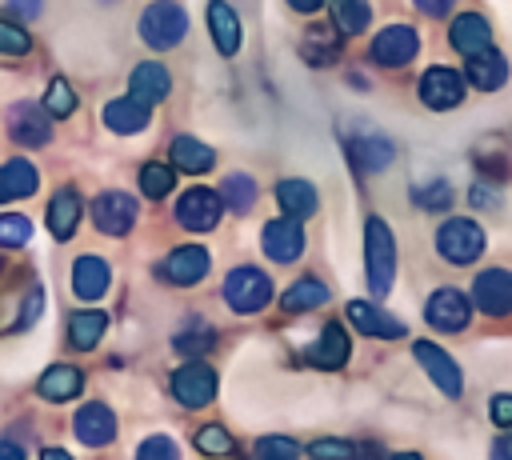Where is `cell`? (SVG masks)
I'll use <instances>...</instances> for the list:
<instances>
[{
    "label": "cell",
    "mask_w": 512,
    "mask_h": 460,
    "mask_svg": "<svg viewBox=\"0 0 512 460\" xmlns=\"http://www.w3.org/2000/svg\"><path fill=\"white\" fill-rule=\"evenodd\" d=\"M364 264H368V288L376 296H388V288L396 280V240L380 216H372L364 224Z\"/></svg>",
    "instance_id": "obj_1"
},
{
    "label": "cell",
    "mask_w": 512,
    "mask_h": 460,
    "mask_svg": "<svg viewBox=\"0 0 512 460\" xmlns=\"http://www.w3.org/2000/svg\"><path fill=\"white\" fill-rule=\"evenodd\" d=\"M12 8H24V16H36L40 0H12Z\"/></svg>",
    "instance_id": "obj_49"
},
{
    "label": "cell",
    "mask_w": 512,
    "mask_h": 460,
    "mask_svg": "<svg viewBox=\"0 0 512 460\" xmlns=\"http://www.w3.org/2000/svg\"><path fill=\"white\" fill-rule=\"evenodd\" d=\"M0 200H4V188H0Z\"/></svg>",
    "instance_id": "obj_51"
},
{
    "label": "cell",
    "mask_w": 512,
    "mask_h": 460,
    "mask_svg": "<svg viewBox=\"0 0 512 460\" xmlns=\"http://www.w3.org/2000/svg\"><path fill=\"white\" fill-rule=\"evenodd\" d=\"M472 304L484 316H508L512 312V272L508 268H484L472 284Z\"/></svg>",
    "instance_id": "obj_8"
},
{
    "label": "cell",
    "mask_w": 512,
    "mask_h": 460,
    "mask_svg": "<svg viewBox=\"0 0 512 460\" xmlns=\"http://www.w3.org/2000/svg\"><path fill=\"white\" fill-rule=\"evenodd\" d=\"M288 312H308V308H320V304H328V288L320 284V280H312V276H304V280H296L288 292H284V300H280Z\"/></svg>",
    "instance_id": "obj_32"
},
{
    "label": "cell",
    "mask_w": 512,
    "mask_h": 460,
    "mask_svg": "<svg viewBox=\"0 0 512 460\" xmlns=\"http://www.w3.org/2000/svg\"><path fill=\"white\" fill-rule=\"evenodd\" d=\"M0 188H4V196H32L40 188V176L28 160H8L0 168Z\"/></svg>",
    "instance_id": "obj_31"
},
{
    "label": "cell",
    "mask_w": 512,
    "mask_h": 460,
    "mask_svg": "<svg viewBox=\"0 0 512 460\" xmlns=\"http://www.w3.org/2000/svg\"><path fill=\"white\" fill-rule=\"evenodd\" d=\"M220 200H224L232 212H248V208L256 204V180H252V176H244V172H232V176H224Z\"/></svg>",
    "instance_id": "obj_33"
},
{
    "label": "cell",
    "mask_w": 512,
    "mask_h": 460,
    "mask_svg": "<svg viewBox=\"0 0 512 460\" xmlns=\"http://www.w3.org/2000/svg\"><path fill=\"white\" fill-rule=\"evenodd\" d=\"M288 4H292L296 12H316V8L324 4V0H288Z\"/></svg>",
    "instance_id": "obj_48"
},
{
    "label": "cell",
    "mask_w": 512,
    "mask_h": 460,
    "mask_svg": "<svg viewBox=\"0 0 512 460\" xmlns=\"http://www.w3.org/2000/svg\"><path fill=\"white\" fill-rule=\"evenodd\" d=\"M416 360L424 364V372L432 376V384L448 396V400H456L460 392H464V376H460V368H456V360L440 348V344H432V340H416Z\"/></svg>",
    "instance_id": "obj_10"
},
{
    "label": "cell",
    "mask_w": 512,
    "mask_h": 460,
    "mask_svg": "<svg viewBox=\"0 0 512 460\" xmlns=\"http://www.w3.org/2000/svg\"><path fill=\"white\" fill-rule=\"evenodd\" d=\"M8 136H12L16 144H28V148L48 144V136H52L48 108H36V104H16V108L8 112Z\"/></svg>",
    "instance_id": "obj_15"
},
{
    "label": "cell",
    "mask_w": 512,
    "mask_h": 460,
    "mask_svg": "<svg viewBox=\"0 0 512 460\" xmlns=\"http://www.w3.org/2000/svg\"><path fill=\"white\" fill-rule=\"evenodd\" d=\"M416 52H420V36H416V28H408V24H388V28L376 32V40H372V60L384 64V68H404Z\"/></svg>",
    "instance_id": "obj_9"
},
{
    "label": "cell",
    "mask_w": 512,
    "mask_h": 460,
    "mask_svg": "<svg viewBox=\"0 0 512 460\" xmlns=\"http://www.w3.org/2000/svg\"><path fill=\"white\" fill-rule=\"evenodd\" d=\"M412 196H416L420 208H448V204H452V188H448L444 180H436V184H428V188H416Z\"/></svg>",
    "instance_id": "obj_41"
},
{
    "label": "cell",
    "mask_w": 512,
    "mask_h": 460,
    "mask_svg": "<svg viewBox=\"0 0 512 460\" xmlns=\"http://www.w3.org/2000/svg\"><path fill=\"white\" fill-rule=\"evenodd\" d=\"M72 428H76L80 444H88V448H104V444L116 436V416H112V408H108V404L92 400V404H84V408L76 412Z\"/></svg>",
    "instance_id": "obj_16"
},
{
    "label": "cell",
    "mask_w": 512,
    "mask_h": 460,
    "mask_svg": "<svg viewBox=\"0 0 512 460\" xmlns=\"http://www.w3.org/2000/svg\"><path fill=\"white\" fill-rule=\"evenodd\" d=\"M172 184H176V172H172L168 164H144V172H140V188H144V196L160 200V196L172 192Z\"/></svg>",
    "instance_id": "obj_36"
},
{
    "label": "cell",
    "mask_w": 512,
    "mask_h": 460,
    "mask_svg": "<svg viewBox=\"0 0 512 460\" xmlns=\"http://www.w3.org/2000/svg\"><path fill=\"white\" fill-rule=\"evenodd\" d=\"M308 360H312L316 368H340V364L348 360V332H344L340 324H328V328L320 332V340L312 344Z\"/></svg>",
    "instance_id": "obj_29"
},
{
    "label": "cell",
    "mask_w": 512,
    "mask_h": 460,
    "mask_svg": "<svg viewBox=\"0 0 512 460\" xmlns=\"http://www.w3.org/2000/svg\"><path fill=\"white\" fill-rule=\"evenodd\" d=\"M76 224H80V196L72 188H60L48 204V228L56 240H68L76 232Z\"/></svg>",
    "instance_id": "obj_25"
},
{
    "label": "cell",
    "mask_w": 512,
    "mask_h": 460,
    "mask_svg": "<svg viewBox=\"0 0 512 460\" xmlns=\"http://www.w3.org/2000/svg\"><path fill=\"white\" fill-rule=\"evenodd\" d=\"M196 448L208 452V456H224V452H232V436H228L220 424H204V428L196 432Z\"/></svg>",
    "instance_id": "obj_38"
},
{
    "label": "cell",
    "mask_w": 512,
    "mask_h": 460,
    "mask_svg": "<svg viewBox=\"0 0 512 460\" xmlns=\"http://www.w3.org/2000/svg\"><path fill=\"white\" fill-rule=\"evenodd\" d=\"M348 320H352L356 332L376 336V340H396V336H404V324H400L396 316L380 312V308L368 304V300H348Z\"/></svg>",
    "instance_id": "obj_17"
},
{
    "label": "cell",
    "mask_w": 512,
    "mask_h": 460,
    "mask_svg": "<svg viewBox=\"0 0 512 460\" xmlns=\"http://www.w3.org/2000/svg\"><path fill=\"white\" fill-rule=\"evenodd\" d=\"M224 300L232 312H260L272 300V280L260 268H232L224 280Z\"/></svg>",
    "instance_id": "obj_4"
},
{
    "label": "cell",
    "mask_w": 512,
    "mask_h": 460,
    "mask_svg": "<svg viewBox=\"0 0 512 460\" xmlns=\"http://www.w3.org/2000/svg\"><path fill=\"white\" fill-rule=\"evenodd\" d=\"M424 320L436 332H464L472 320V296H464L460 288H436L424 304Z\"/></svg>",
    "instance_id": "obj_5"
},
{
    "label": "cell",
    "mask_w": 512,
    "mask_h": 460,
    "mask_svg": "<svg viewBox=\"0 0 512 460\" xmlns=\"http://www.w3.org/2000/svg\"><path fill=\"white\" fill-rule=\"evenodd\" d=\"M80 388H84V376H80L76 364H52V368L40 376V384H36V392H40L44 400H52V404L80 396Z\"/></svg>",
    "instance_id": "obj_21"
},
{
    "label": "cell",
    "mask_w": 512,
    "mask_h": 460,
    "mask_svg": "<svg viewBox=\"0 0 512 460\" xmlns=\"http://www.w3.org/2000/svg\"><path fill=\"white\" fill-rule=\"evenodd\" d=\"M220 196L216 192H208V188H188L184 196H180V204H176V220L188 228V232H208V228H216V220H220Z\"/></svg>",
    "instance_id": "obj_13"
},
{
    "label": "cell",
    "mask_w": 512,
    "mask_h": 460,
    "mask_svg": "<svg viewBox=\"0 0 512 460\" xmlns=\"http://www.w3.org/2000/svg\"><path fill=\"white\" fill-rule=\"evenodd\" d=\"M168 88H172V80H168V68L164 64H136V72L128 80V96H136L140 104L164 100Z\"/></svg>",
    "instance_id": "obj_22"
},
{
    "label": "cell",
    "mask_w": 512,
    "mask_h": 460,
    "mask_svg": "<svg viewBox=\"0 0 512 460\" xmlns=\"http://www.w3.org/2000/svg\"><path fill=\"white\" fill-rule=\"evenodd\" d=\"M332 20H336V28L344 36H360L368 28V20H372V8H368V0H336Z\"/></svg>",
    "instance_id": "obj_34"
},
{
    "label": "cell",
    "mask_w": 512,
    "mask_h": 460,
    "mask_svg": "<svg viewBox=\"0 0 512 460\" xmlns=\"http://www.w3.org/2000/svg\"><path fill=\"white\" fill-rule=\"evenodd\" d=\"M0 456H8V460H16V456H20V448H12V444H0Z\"/></svg>",
    "instance_id": "obj_50"
},
{
    "label": "cell",
    "mask_w": 512,
    "mask_h": 460,
    "mask_svg": "<svg viewBox=\"0 0 512 460\" xmlns=\"http://www.w3.org/2000/svg\"><path fill=\"white\" fill-rule=\"evenodd\" d=\"M104 124H108L112 132H124V136L144 132V128H148V104H140L136 96H128V100H112V104L104 108Z\"/></svg>",
    "instance_id": "obj_24"
},
{
    "label": "cell",
    "mask_w": 512,
    "mask_h": 460,
    "mask_svg": "<svg viewBox=\"0 0 512 460\" xmlns=\"http://www.w3.org/2000/svg\"><path fill=\"white\" fill-rule=\"evenodd\" d=\"M276 200H280V208H284V216H296V220H304V216H312L316 212V188L308 184V180H280L276 184Z\"/></svg>",
    "instance_id": "obj_28"
},
{
    "label": "cell",
    "mask_w": 512,
    "mask_h": 460,
    "mask_svg": "<svg viewBox=\"0 0 512 460\" xmlns=\"http://www.w3.org/2000/svg\"><path fill=\"white\" fill-rule=\"evenodd\" d=\"M264 252L276 260V264H292L300 252H304V228L296 216H280V220H268L264 224V236H260Z\"/></svg>",
    "instance_id": "obj_12"
},
{
    "label": "cell",
    "mask_w": 512,
    "mask_h": 460,
    "mask_svg": "<svg viewBox=\"0 0 512 460\" xmlns=\"http://www.w3.org/2000/svg\"><path fill=\"white\" fill-rule=\"evenodd\" d=\"M468 200H472V204H476V208H492V200H496V196H492V192H488V188H480V184H476V188H472V192H468Z\"/></svg>",
    "instance_id": "obj_47"
},
{
    "label": "cell",
    "mask_w": 512,
    "mask_h": 460,
    "mask_svg": "<svg viewBox=\"0 0 512 460\" xmlns=\"http://www.w3.org/2000/svg\"><path fill=\"white\" fill-rule=\"evenodd\" d=\"M44 108L52 112V116H68L72 108H76V92L64 84V76H56L52 84H48V96H44Z\"/></svg>",
    "instance_id": "obj_37"
},
{
    "label": "cell",
    "mask_w": 512,
    "mask_h": 460,
    "mask_svg": "<svg viewBox=\"0 0 512 460\" xmlns=\"http://www.w3.org/2000/svg\"><path fill=\"white\" fill-rule=\"evenodd\" d=\"M32 236V224L24 216H0V248H20L28 244Z\"/></svg>",
    "instance_id": "obj_39"
},
{
    "label": "cell",
    "mask_w": 512,
    "mask_h": 460,
    "mask_svg": "<svg viewBox=\"0 0 512 460\" xmlns=\"http://www.w3.org/2000/svg\"><path fill=\"white\" fill-rule=\"evenodd\" d=\"M92 224L104 236H124L136 224V200L128 192H100L92 200Z\"/></svg>",
    "instance_id": "obj_11"
},
{
    "label": "cell",
    "mask_w": 512,
    "mask_h": 460,
    "mask_svg": "<svg viewBox=\"0 0 512 460\" xmlns=\"http://www.w3.org/2000/svg\"><path fill=\"white\" fill-rule=\"evenodd\" d=\"M468 80H472L480 92H496V88L508 84V60H504L496 48L476 52V56H468Z\"/></svg>",
    "instance_id": "obj_20"
},
{
    "label": "cell",
    "mask_w": 512,
    "mask_h": 460,
    "mask_svg": "<svg viewBox=\"0 0 512 460\" xmlns=\"http://www.w3.org/2000/svg\"><path fill=\"white\" fill-rule=\"evenodd\" d=\"M448 40H452V48L468 60V56L492 48V24H488L480 12H460V16L452 20V28H448Z\"/></svg>",
    "instance_id": "obj_14"
},
{
    "label": "cell",
    "mask_w": 512,
    "mask_h": 460,
    "mask_svg": "<svg viewBox=\"0 0 512 460\" xmlns=\"http://www.w3.org/2000/svg\"><path fill=\"white\" fill-rule=\"evenodd\" d=\"M356 448L352 444H344V440H316L312 444V456H352Z\"/></svg>",
    "instance_id": "obj_45"
},
{
    "label": "cell",
    "mask_w": 512,
    "mask_h": 460,
    "mask_svg": "<svg viewBox=\"0 0 512 460\" xmlns=\"http://www.w3.org/2000/svg\"><path fill=\"white\" fill-rule=\"evenodd\" d=\"M172 396L184 404V408H204L212 396H216V372L200 360H188L172 372Z\"/></svg>",
    "instance_id": "obj_6"
},
{
    "label": "cell",
    "mask_w": 512,
    "mask_h": 460,
    "mask_svg": "<svg viewBox=\"0 0 512 460\" xmlns=\"http://www.w3.org/2000/svg\"><path fill=\"white\" fill-rule=\"evenodd\" d=\"M208 28H212V40H216V48L224 56H232L240 48V20H236V12L224 0H212L208 4Z\"/></svg>",
    "instance_id": "obj_23"
},
{
    "label": "cell",
    "mask_w": 512,
    "mask_h": 460,
    "mask_svg": "<svg viewBox=\"0 0 512 460\" xmlns=\"http://www.w3.org/2000/svg\"><path fill=\"white\" fill-rule=\"evenodd\" d=\"M436 252L448 260V264H472L480 252H484V228L476 220H464V216H452L440 224L436 232Z\"/></svg>",
    "instance_id": "obj_2"
},
{
    "label": "cell",
    "mask_w": 512,
    "mask_h": 460,
    "mask_svg": "<svg viewBox=\"0 0 512 460\" xmlns=\"http://www.w3.org/2000/svg\"><path fill=\"white\" fill-rule=\"evenodd\" d=\"M184 32H188V16H184V8L172 4V0L148 4L144 16H140V36H144V44H152V48H176V44L184 40Z\"/></svg>",
    "instance_id": "obj_3"
},
{
    "label": "cell",
    "mask_w": 512,
    "mask_h": 460,
    "mask_svg": "<svg viewBox=\"0 0 512 460\" xmlns=\"http://www.w3.org/2000/svg\"><path fill=\"white\" fill-rule=\"evenodd\" d=\"M140 456H168V460H172V456H176V444L164 440V436H152V440L140 444Z\"/></svg>",
    "instance_id": "obj_44"
},
{
    "label": "cell",
    "mask_w": 512,
    "mask_h": 460,
    "mask_svg": "<svg viewBox=\"0 0 512 460\" xmlns=\"http://www.w3.org/2000/svg\"><path fill=\"white\" fill-rule=\"evenodd\" d=\"M412 4H416V8L424 12V16H448L456 0H412Z\"/></svg>",
    "instance_id": "obj_46"
},
{
    "label": "cell",
    "mask_w": 512,
    "mask_h": 460,
    "mask_svg": "<svg viewBox=\"0 0 512 460\" xmlns=\"http://www.w3.org/2000/svg\"><path fill=\"white\" fill-rule=\"evenodd\" d=\"M300 448L292 444V440H284V436H264V440H256V456H296Z\"/></svg>",
    "instance_id": "obj_43"
},
{
    "label": "cell",
    "mask_w": 512,
    "mask_h": 460,
    "mask_svg": "<svg viewBox=\"0 0 512 460\" xmlns=\"http://www.w3.org/2000/svg\"><path fill=\"white\" fill-rule=\"evenodd\" d=\"M476 168L488 176V180H508L512 176V156L504 152V144H496V140H488L484 148H476Z\"/></svg>",
    "instance_id": "obj_35"
},
{
    "label": "cell",
    "mask_w": 512,
    "mask_h": 460,
    "mask_svg": "<svg viewBox=\"0 0 512 460\" xmlns=\"http://www.w3.org/2000/svg\"><path fill=\"white\" fill-rule=\"evenodd\" d=\"M420 100H424L432 112H448V108H456V104L464 100V72L444 68V64L428 68V72L420 76Z\"/></svg>",
    "instance_id": "obj_7"
},
{
    "label": "cell",
    "mask_w": 512,
    "mask_h": 460,
    "mask_svg": "<svg viewBox=\"0 0 512 460\" xmlns=\"http://www.w3.org/2000/svg\"><path fill=\"white\" fill-rule=\"evenodd\" d=\"M28 48H32L28 32H24V28H16V24H8V20H0V52L20 56V52H28Z\"/></svg>",
    "instance_id": "obj_40"
},
{
    "label": "cell",
    "mask_w": 512,
    "mask_h": 460,
    "mask_svg": "<svg viewBox=\"0 0 512 460\" xmlns=\"http://www.w3.org/2000/svg\"><path fill=\"white\" fill-rule=\"evenodd\" d=\"M204 272H208V252L200 244L172 248L168 260H164V276L172 284H196V280H204Z\"/></svg>",
    "instance_id": "obj_18"
},
{
    "label": "cell",
    "mask_w": 512,
    "mask_h": 460,
    "mask_svg": "<svg viewBox=\"0 0 512 460\" xmlns=\"http://www.w3.org/2000/svg\"><path fill=\"white\" fill-rule=\"evenodd\" d=\"M104 328H108V316L96 312V308L68 316V340H72V348H96V340L104 336Z\"/></svg>",
    "instance_id": "obj_30"
},
{
    "label": "cell",
    "mask_w": 512,
    "mask_h": 460,
    "mask_svg": "<svg viewBox=\"0 0 512 460\" xmlns=\"http://www.w3.org/2000/svg\"><path fill=\"white\" fill-rule=\"evenodd\" d=\"M108 280H112V272H108V264L100 256H80L72 264V292L80 300H100L108 292Z\"/></svg>",
    "instance_id": "obj_19"
},
{
    "label": "cell",
    "mask_w": 512,
    "mask_h": 460,
    "mask_svg": "<svg viewBox=\"0 0 512 460\" xmlns=\"http://www.w3.org/2000/svg\"><path fill=\"white\" fill-rule=\"evenodd\" d=\"M392 156H396V148H392L388 136H360V140H352V164L360 172H380V168L392 164Z\"/></svg>",
    "instance_id": "obj_27"
},
{
    "label": "cell",
    "mask_w": 512,
    "mask_h": 460,
    "mask_svg": "<svg viewBox=\"0 0 512 460\" xmlns=\"http://www.w3.org/2000/svg\"><path fill=\"white\" fill-rule=\"evenodd\" d=\"M172 164H176L180 172H192V176H200V172H208V168L216 164V152H212L204 140H192V136H176V140H172Z\"/></svg>",
    "instance_id": "obj_26"
},
{
    "label": "cell",
    "mask_w": 512,
    "mask_h": 460,
    "mask_svg": "<svg viewBox=\"0 0 512 460\" xmlns=\"http://www.w3.org/2000/svg\"><path fill=\"white\" fill-rule=\"evenodd\" d=\"M488 416L496 420V428H504L508 432V440H512V392H500V396H492V404H488Z\"/></svg>",
    "instance_id": "obj_42"
}]
</instances>
